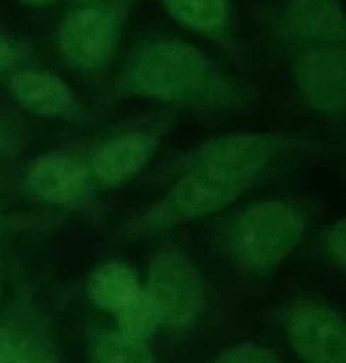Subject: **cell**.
<instances>
[{
  "mask_svg": "<svg viewBox=\"0 0 346 363\" xmlns=\"http://www.w3.org/2000/svg\"><path fill=\"white\" fill-rule=\"evenodd\" d=\"M118 313L119 325L122 329L121 333L137 341L148 337L159 320L148 294L144 292L133 303Z\"/></svg>",
  "mask_w": 346,
  "mask_h": 363,
  "instance_id": "9a60e30c",
  "label": "cell"
},
{
  "mask_svg": "<svg viewBox=\"0 0 346 363\" xmlns=\"http://www.w3.org/2000/svg\"><path fill=\"white\" fill-rule=\"evenodd\" d=\"M27 357L23 340L13 331L0 329V363H23Z\"/></svg>",
  "mask_w": 346,
  "mask_h": 363,
  "instance_id": "e0dca14e",
  "label": "cell"
},
{
  "mask_svg": "<svg viewBox=\"0 0 346 363\" xmlns=\"http://www.w3.org/2000/svg\"><path fill=\"white\" fill-rule=\"evenodd\" d=\"M303 216L284 201L256 203L244 210L231 231V243L246 267L267 271L286 258L303 237Z\"/></svg>",
  "mask_w": 346,
  "mask_h": 363,
  "instance_id": "3957f363",
  "label": "cell"
},
{
  "mask_svg": "<svg viewBox=\"0 0 346 363\" xmlns=\"http://www.w3.org/2000/svg\"><path fill=\"white\" fill-rule=\"evenodd\" d=\"M288 335L294 350L309 362L345 363V324L324 306L295 308L289 318Z\"/></svg>",
  "mask_w": 346,
  "mask_h": 363,
  "instance_id": "8992f818",
  "label": "cell"
},
{
  "mask_svg": "<svg viewBox=\"0 0 346 363\" xmlns=\"http://www.w3.org/2000/svg\"><path fill=\"white\" fill-rule=\"evenodd\" d=\"M163 6L176 20L200 30L221 28L227 16V4L223 1H169Z\"/></svg>",
  "mask_w": 346,
  "mask_h": 363,
  "instance_id": "4fadbf2b",
  "label": "cell"
},
{
  "mask_svg": "<svg viewBox=\"0 0 346 363\" xmlns=\"http://www.w3.org/2000/svg\"><path fill=\"white\" fill-rule=\"evenodd\" d=\"M344 54L333 48L312 50L297 67V79L304 96L313 107L342 112L345 99Z\"/></svg>",
  "mask_w": 346,
  "mask_h": 363,
  "instance_id": "52a82bcc",
  "label": "cell"
},
{
  "mask_svg": "<svg viewBox=\"0 0 346 363\" xmlns=\"http://www.w3.org/2000/svg\"><path fill=\"white\" fill-rule=\"evenodd\" d=\"M98 363H152L148 350L123 333H108L96 345Z\"/></svg>",
  "mask_w": 346,
  "mask_h": 363,
  "instance_id": "5bb4252c",
  "label": "cell"
},
{
  "mask_svg": "<svg viewBox=\"0 0 346 363\" xmlns=\"http://www.w3.org/2000/svg\"><path fill=\"white\" fill-rule=\"evenodd\" d=\"M292 9L293 22L301 35L316 39L344 37L342 11L335 3H299Z\"/></svg>",
  "mask_w": 346,
  "mask_h": 363,
  "instance_id": "7c38bea8",
  "label": "cell"
},
{
  "mask_svg": "<svg viewBox=\"0 0 346 363\" xmlns=\"http://www.w3.org/2000/svg\"><path fill=\"white\" fill-rule=\"evenodd\" d=\"M23 363H49L47 361L42 360V359H36L33 357L28 356L25 360Z\"/></svg>",
  "mask_w": 346,
  "mask_h": 363,
  "instance_id": "ffe728a7",
  "label": "cell"
},
{
  "mask_svg": "<svg viewBox=\"0 0 346 363\" xmlns=\"http://www.w3.org/2000/svg\"><path fill=\"white\" fill-rule=\"evenodd\" d=\"M121 16L117 4L87 3L70 10L59 29L66 58L82 69L101 65L116 44Z\"/></svg>",
  "mask_w": 346,
  "mask_h": 363,
  "instance_id": "277c9868",
  "label": "cell"
},
{
  "mask_svg": "<svg viewBox=\"0 0 346 363\" xmlns=\"http://www.w3.org/2000/svg\"><path fill=\"white\" fill-rule=\"evenodd\" d=\"M328 246L331 255L337 262L344 267L345 265V223L340 220L329 233Z\"/></svg>",
  "mask_w": 346,
  "mask_h": 363,
  "instance_id": "ac0fdd59",
  "label": "cell"
},
{
  "mask_svg": "<svg viewBox=\"0 0 346 363\" xmlns=\"http://www.w3.org/2000/svg\"><path fill=\"white\" fill-rule=\"evenodd\" d=\"M15 57L16 52L12 44L4 38L0 37V71L12 65L15 61Z\"/></svg>",
  "mask_w": 346,
  "mask_h": 363,
  "instance_id": "d6986e66",
  "label": "cell"
},
{
  "mask_svg": "<svg viewBox=\"0 0 346 363\" xmlns=\"http://www.w3.org/2000/svg\"><path fill=\"white\" fill-rule=\"evenodd\" d=\"M29 186L36 196L54 203H71L88 188V172L69 157H48L38 161L29 174Z\"/></svg>",
  "mask_w": 346,
  "mask_h": 363,
  "instance_id": "9c48e42d",
  "label": "cell"
},
{
  "mask_svg": "<svg viewBox=\"0 0 346 363\" xmlns=\"http://www.w3.org/2000/svg\"><path fill=\"white\" fill-rule=\"evenodd\" d=\"M146 294L159 320L183 325L199 311L203 286L197 269L188 260L173 252H163L151 264Z\"/></svg>",
  "mask_w": 346,
  "mask_h": 363,
  "instance_id": "5b68a950",
  "label": "cell"
},
{
  "mask_svg": "<svg viewBox=\"0 0 346 363\" xmlns=\"http://www.w3.org/2000/svg\"><path fill=\"white\" fill-rule=\"evenodd\" d=\"M11 92L25 109L44 116L61 113L71 104V93L59 77L35 69L16 74L11 80Z\"/></svg>",
  "mask_w": 346,
  "mask_h": 363,
  "instance_id": "30bf717a",
  "label": "cell"
},
{
  "mask_svg": "<svg viewBox=\"0 0 346 363\" xmlns=\"http://www.w3.org/2000/svg\"><path fill=\"white\" fill-rule=\"evenodd\" d=\"M212 363H279V360L269 348L250 344L227 350Z\"/></svg>",
  "mask_w": 346,
  "mask_h": 363,
  "instance_id": "2e32d148",
  "label": "cell"
},
{
  "mask_svg": "<svg viewBox=\"0 0 346 363\" xmlns=\"http://www.w3.org/2000/svg\"><path fill=\"white\" fill-rule=\"evenodd\" d=\"M212 67L190 46L159 40L136 54L123 76V86L136 94L168 101H197L214 94Z\"/></svg>",
  "mask_w": 346,
  "mask_h": 363,
  "instance_id": "7a4b0ae2",
  "label": "cell"
},
{
  "mask_svg": "<svg viewBox=\"0 0 346 363\" xmlns=\"http://www.w3.org/2000/svg\"><path fill=\"white\" fill-rule=\"evenodd\" d=\"M274 152L269 138H227L205 148L195 167L155 203L142 225L161 229L214 213L238 199Z\"/></svg>",
  "mask_w": 346,
  "mask_h": 363,
  "instance_id": "6da1fadb",
  "label": "cell"
},
{
  "mask_svg": "<svg viewBox=\"0 0 346 363\" xmlns=\"http://www.w3.org/2000/svg\"><path fill=\"white\" fill-rule=\"evenodd\" d=\"M156 141L150 133H129L104 144L93 157V175L105 186H117L133 178L146 165Z\"/></svg>",
  "mask_w": 346,
  "mask_h": 363,
  "instance_id": "ba28073f",
  "label": "cell"
},
{
  "mask_svg": "<svg viewBox=\"0 0 346 363\" xmlns=\"http://www.w3.org/2000/svg\"><path fill=\"white\" fill-rule=\"evenodd\" d=\"M88 290L98 306L117 312L129 307L142 294L133 272L115 262L103 265L95 272Z\"/></svg>",
  "mask_w": 346,
  "mask_h": 363,
  "instance_id": "8fae6325",
  "label": "cell"
}]
</instances>
